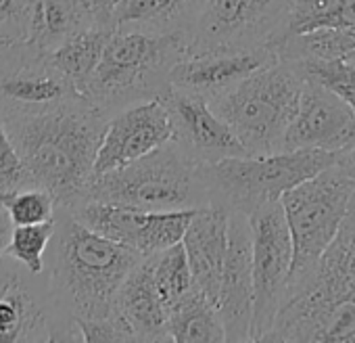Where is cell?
I'll list each match as a JSON object with an SVG mask.
<instances>
[{"instance_id": "1", "label": "cell", "mask_w": 355, "mask_h": 343, "mask_svg": "<svg viewBox=\"0 0 355 343\" xmlns=\"http://www.w3.org/2000/svg\"><path fill=\"white\" fill-rule=\"evenodd\" d=\"M24 159L32 185L71 210L84 201L109 117L80 97L44 111L0 113Z\"/></svg>"}, {"instance_id": "2", "label": "cell", "mask_w": 355, "mask_h": 343, "mask_svg": "<svg viewBox=\"0 0 355 343\" xmlns=\"http://www.w3.org/2000/svg\"><path fill=\"white\" fill-rule=\"evenodd\" d=\"M142 258L146 256L98 235L59 208L49 293L51 341H78L76 318L113 316L117 293Z\"/></svg>"}, {"instance_id": "3", "label": "cell", "mask_w": 355, "mask_h": 343, "mask_svg": "<svg viewBox=\"0 0 355 343\" xmlns=\"http://www.w3.org/2000/svg\"><path fill=\"white\" fill-rule=\"evenodd\" d=\"M263 341H355V193L328 249L288 283Z\"/></svg>"}, {"instance_id": "4", "label": "cell", "mask_w": 355, "mask_h": 343, "mask_svg": "<svg viewBox=\"0 0 355 343\" xmlns=\"http://www.w3.org/2000/svg\"><path fill=\"white\" fill-rule=\"evenodd\" d=\"M187 55V34L115 30L84 90V99L107 117L130 105L163 99L169 92L173 65Z\"/></svg>"}, {"instance_id": "5", "label": "cell", "mask_w": 355, "mask_h": 343, "mask_svg": "<svg viewBox=\"0 0 355 343\" xmlns=\"http://www.w3.org/2000/svg\"><path fill=\"white\" fill-rule=\"evenodd\" d=\"M86 199L146 212L199 210L209 206L203 163L193 159L175 140H167L123 167L94 176L86 189Z\"/></svg>"}, {"instance_id": "6", "label": "cell", "mask_w": 355, "mask_h": 343, "mask_svg": "<svg viewBox=\"0 0 355 343\" xmlns=\"http://www.w3.org/2000/svg\"><path fill=\"white\" fill-rule=\"evenodd\" d=\"M305 76L297 61L274 59L211 103L249 155L282 151L299 109Z\"/></svg>"}, {"instance_id": "7", "label": "cell", "mask_w": 355, "mask_h": 343, "mask_svg": "<svg viewBox=\"0 0 355 343\" xmlns=\"http://www.w3.org/2000/svg\"><path fill=\"white\" fill-rule=\"evenodd\" d=\"M338 153L305 149L203 163L209 206L251 216L263 206L280 201L286 191L334 165Z\"/></svg>"}, {"instance_id": "8", "label": "cell", "mask_w": 355, "mask_h": 343, "mask_svg": "<svg viewBox=\"0 0 355 343\" xmlns=\"http://www.w3.org/2000/svg\"><path fill=\"white\" fill-rule=\"evenodd\" d=\"M353 193L355 183L334 163L282 195L280 203L293 239L291 281L303 276L328 249L347 216Z\"/></svg>"}, {"instance_id": "9", "label": "cell", "mask_w": 355, "mask_h": 343, "mask_svg": "<svg viewBox=\"0 0 355 343\" xmlns=\"http://www.w3.org/2000/svg\"><path fill=\"white\" fill-rule=\"evenodd\" d=\"M291 0H203L189 55L272 49L282 38Z\"/></svg>"}, {"instance_id": "10", "label": "cell", "mask_w": 355, "mask_h": 343, "mask_svg": "<svg viewBox=\"0 0 355 343\" xmlns=\"http://www.w3.org/2000/svg\"><path fill=\"white\" fill-rule=\"evenodd\" d=\"M251 220L253 239V285L255 306L251 341H263L280 312L291 270H293V239L286 224L282 203H268Z\"/></svg>"}, {"instance_id": "11", "label": "cell", "mask_w": 355, "mask_h": 343, "mask_svg": "<svg viewBox=\"0 0 355 343\" xmlns=\"http://www.w3.org/2000/svg\"><path fill=\"white\" fill-rule=\"evenodd\" d=\"M69 212L98 235L132 247L142 256H153L175 243H182L197 210L146 212L86 199Z\"/></svg>"}, {"instance_id": "12", "label": "cell", "mask_w": 355, "mask_h": 343, "mask_svg": "<svg viewBox=\"0 0 355 343\" xmlns=\"http://www.w3.org/2000/svg\"><path fill=\"white\" fill-rule=\"evenodd\" d=\"M173 138V122L163 99H150L113 113L94 161V176L123 167Z\"/></svg>"}, {"instance_id": "13", "label": "cell", "mask_w": 355, "mask_h": 343, "mask_svg": "<svg viewBox=\"0 0 355 343\" xmlns=\"http://www.w3.org/2000/svg\"><path fill=\"white\" fill-rule=\"evenodd\" d=\"M355 142V111L328 88L307 80L282 151L340 153Z\"/></svg>"}, {"instance_id": "14", "label": "cell", "mask_w": 355, "mask_h": 343, "mask_svg": "<svg viewBox=\"0 0 355 343\" xmlns=\"http://www.w3.org/2000/svg\"><path fill=\"white\" fill-rule=\"evenodd\" d=\"M163 101L173 122L171 140H175L199 163H216L228 157L249 155L239 136L209 101L173 88H169Z\"/></svg>"}, {"instance_id": "15", "label": "cell", "mask_w": 355, "mask_h": 343, "mask_svg": "<svg viewBox=\"0 0 355 343\" xmlns=\"http://www.w3.org/2000/svg\"><path fill=\"white\" fill-rule=\"evenodd\" d=\"M255 306L253 285V239L251 220L245 214L230 212L228 256L224 264L218 310L224 320L226 341H251Z\"/></svg>"}, {"instance_id": "16", "label": "cell", "mask_w": 355, "mask_h": 343, "mask_svg": "<svg viewBox=\"0 0 355 343\" xmlns=\"http://www.w3.org/2000/svg\"><path fill=\"white\" fill-rule=\"evenodd\" d=\"M82 94L49 55L26 44L24 53L0 72V113L44 111Z\"/></svg>"}, {"instance_id": "17", "label": "cell", "mask_w": 355, "mask_h": 343, "mask_svg": "<svg viewBox=\"0 0 355 343\" xmlns=\"http://www.w3.org/2000/svg\"><path fill=\"white\" fill-rule=\"evenodd\" d=\"M274 59H278V55L272 49L187 55L173 65L169 74V88L197 94L214 103Z\"/></svg>"}, {"instance_id": "18", "label": "cell", "mask_w": 355, "mask_h": 343, "mask_svg": "<svg viewBox=\"0 0 355 343\" xmlns=\"http://www.w3.org/2000/svg\"><path fill=\"white\" fill-rule=\"evenodd\" d=\"M228 220L230 212L224 208H199L182 239L195 283L216 306L228 256Z\"/></svg>"}, {"instance_id": "19", "label": "cell", "mask_w": 355, "mask_h": 343, "mask_svg": "<svg viewBox=\"0 0 355 343\" xmlns=\"http://www.w3.org/2000/svg\"><path fill=\"white\" fill-rule=\"evenodd\" d=\"M115 314L130 326L136 341H169V310L157 291L150 256L130 272L115 301Z\"/></svg>"}, {"instance_id": "20", "label": "cell", "mask_w": 355, "mask_h": 343, "mask_svg": "<svg viewBox=\"0 0 355 343\" xmlns=\"http://www.w3.org/2000/svg\"><path fill=\"white\" fill-rule=\"evenodd\" d=\"M51 339V303H42L19 274H7L0 287V343Z\"/></svg>"}, {"instance_id": "21", "label": "cell", "mask_w": 355, "mask_h": 343, "mask_svg": "<svg viewBox=\"0 0 355 343\" xmlns=\"http://www.w3.org/2000/svg\"><path fill=\"white\" fill-rule=\"evenodd\" d=\"M203 0H119L109 24L115 30L153 34H191Z\"/></svg>"}, {"instance_id": "22", "label": "cell", "mask_w": 355, "mask_h": 343, "mask_svg": "<svg viewBox=\"0 0 355 343\" xmlns=\"http://www.w3.org/2000/svg\"><path fill=\"white\" fill-rule=\"evenodd\" d=\"M101 24L86 0H36L26 42L42 53L51 55L76 34Z\"/></svg>"}, {"instance_id": "23", "label": "cell", "mask_w": 355, "mask_h": 343, "mask_svg": "<svg viewBox=\"0 0 355 343\" xmlns=\"http://www.w3.org/2000/svg\"><path fill=\"white\" fill-rule=\"evenodd\" d=\"M167 339L175 343H224L226 328L218 306L201 289H197L171 310L167 320Z\"/></svg>"}, {"instance_id": "24", "label": "cell", "mask_w": 355, "mask_h": 343, "mask_svg": "<svg viewBox=\"0 0 355 343\" xmlns=\"http://www.w3.org/2000/svg\"><path fill=\"white\" fill-rule=\"evenodd\" d=\"M113 28L107 24H96L73 38H69L65 44H61L57 51H53L49 57L51 61L71 80V84L78 88V92L84 97L86 86L90 84L103 53L107 49L109 38L113 36Z\"/></svg>"}, {"instance_id": "25", "label": "cell", "mask_w": 355, "mask_h": 343, "mask_svg": "<svg viewBox=\"0 0 355 343\" xmlns=\"http://www.w3.org/2000/svg\"><path fill=\"white\" fill-rule=\"evenodd\" d=\"M150 262L157 291L171 314L175 306H180L189 295H193L199 289L187 258V249L182 243H175L159 253H153Z\"/></svg>"}, {"instance_id": "26", "label": "cell", "mask_w": 355, "mask_h": 343, "mask_svg": "<svg viewBox=\"0 0 355 343\" xmlns=\"http://www.w3.org/2000/svg\"><path fill=\"white\" fill-rule=\"evenodd\" d=\"M353 24L355 0H291L288 19L280 40L320 28H345Z\"/></svg>"}, {"instance_id": "27", "label": "cell", "mask_w": 355, "mask_h": 343, "mask_svg": "<svg viewBox=\"0 0 355 343\" xmlns=\"http://www.w3.org/2000/svg\"><path fill=\"white\" fill-rule=\"evenodd\" d=\"M57 233V216L55 220L42 224H24L13 228L11 243L7 247V258L19 262L32 276L42 274L44 270V253L53 243Z\"/></svg>"}, {"instance_id": "28", "label": "cell", "mask_w": 355, "mask_h": 343, "mask_svg": "<svg viewBox=\"0 0 355 343\" xmlns=\"http://www.w3.org/2000/svg\"><path fill=\"white\" fill-rule=\"evenodd\" d=\"M0 206L9 214L15 226L24 224H42L55 220L57 216V199L51 191L38 185H26L17 191H11L0 197Z\"/></svg>"}, {"instance_id": "29", "label": "cell", "mask_w": 355, "mask_h": 343, "mask_svg": "<svg viewBox=\"0 0 355 343\" xmlns=\"http://www.w3.org/2000/svg\"><path fill=\"white\" fill-rule=\"evenodd\" d=\"M305 80H311L338 99H343L355 111V65L347 59H320V61H297ZM355 144V142H353Z\"/></svg>"}, {"instance_id": "30", "label": "cell", "mask_w": 355, "mask_h": 343, "mask_svg": "<svg viewBox=\"0 0 355 343\" xmlns=\"http://www.w3.org/2000/svg\"><path fill=\"white\" fill-rule=\"evenodd\" d=\"M26 185H32L28 169L5 126V119L0 117V197Z\"/></svg>"}, {"instance_id": "31", "label": "cell", "mask_w": 355, "mask_h": 343, "mask_svg": "<svg viewBox=\"0 0 355 343\" xmlns=\"http://www.w3.org/2000/svg\"><path fill=\"white\" fill-rule=\"evenodd\" d=\"M78 341L96 343V341H136L130 326L117 316L105 318H76L73 320Z\"/></svg>"}, {"instance_id": "32", "label": "cell", "mask_w": 355, "mask_h": 343, "mask_svg": "<svg viewBox=\"0 0 355 343\" xmlns=\"http://www.w3.org/2000/svg\"><path fill=\"white\" fill-rule=\"evenodd\" d=\"M36 0H0V22L26 38Z\"/></svg>"}, {"instance_id": "33", "label": "cell", "mask_w": 355, "mask_h": 343, "mask_svg": "<svg viewBox=\"0 0 355 343\" xmlns=\"http://www.w3.org/2000/svg\"><path fill=\"white\" fill-rule=\"evenodd\" d=\"M26 44L28 42L21 34H17L15 30L0 22V72L24 53Z\"/></svg>"}, {"instance_id": "34", "label": "cell", "mask_w": 355, "mask_h": 343, "mask_svg": "<svg viewBox=\"0 0 355 343\" xmlns=\"http://www.w3.org/2000/svg\"><path fill=\"white\" fill-rule=\"evenodd\" d=\"M13 228H15V224L11 222L5 208L0 206V260H3V256H7V247L13 237Z\"/></svg>"}, {"instance_id": "35", "label": "cell", "mask_w": 355, "mask_h": 343, "mask_svg": "<svg viewBox=\"0 0 355 343\" xmlns=\"http://www.w3.org/2000/svg\"><path fill=\"white\" fill-rule=\"evenodd\" d=\"M86 3L90 5V9L94 11V15L98 17L101 24L111 26V24H109V17H111V11H113V7L119 3V0H86ZM111 28H113V26H111ZM113 30H115V28H113Z\"/></svg>"}, {"instance_id": "36", "label": "cell", "mask_w": 355, "mask_h": 343, "mask_svg": "<svg viewBox=\"0 0 355 343\" xmlns=\"http://www.w3.org/2000/svg\"><path fill=\"white\" fill-rule=\"evenodd\" d=\"M336 163L347 172L349 174V178L355 183V144H351L349 149H345V151H340L338 153V159H336Z\"/></svg>"}, {"instance_id": "37", "label": "cell", "mask_w": 355, "mask_h": 343, "mask_svg": "<svg viewBox=\"0 0 355 343\" xmlns=\"http://www.w3.org/2000/svg\"><path fill=\"white\" fill-rule=\"evenodd\" d=\"M5 278H7V274L0 270V287H3V283H5Z\"/></svg>"}, {"instance_id": "38", "label": "cell", "mask_w": 355, "mask_h": 343, "mask_svg": "<svg viewBox=\"0 0 355 343\" xmlns=\"http://www.w3.org/2000/svg\"><path fill=\"white\" fill-rule=\"evenodd\" d=\"M347 61H351V63L355 65V57H351V59H347Z\"/></svg>"}]
</instances>
